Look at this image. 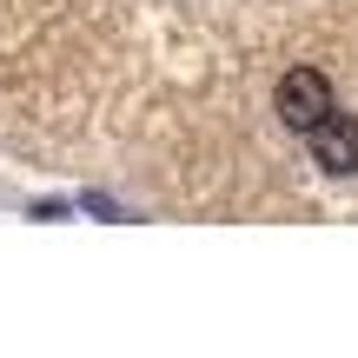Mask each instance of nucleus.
Returning <instances> with one entry per match:
<instances>
[{
    "label": "nucleus",
    "mask_w": 358,
    "mask_h": 358,
    "mask_svg": "<svg viewBox=\"0 0 358 358\" xmlns=\"http://www.w3.org/2000/svg\"><path fill=\"white\" fill-rule=\"evenodd\" d=\"M306 146H312V159L325 173H358V120L352 113H332L325 127H312Z\"/></svg>",
    "instance_id": "f03ea898"
},
{
    "label": "nucleus",
    "mask_w": 358,
    "mask_h": 358,
    "mask_svg": "<svg viewBox=\"0 0 358 358\" xmlns=\"http://www.w3.org/2000/svg\"><path fill=\"white\" fill-rule=\"evenodd\" d=\"M272 106H279V120L306 140L312 127H325V120L338 113V100H332V80L319 73V66H292V73L279 80V93H272Z\"/></svg>",
    "instance_id": "f257e3e1"
}]
</instances>
